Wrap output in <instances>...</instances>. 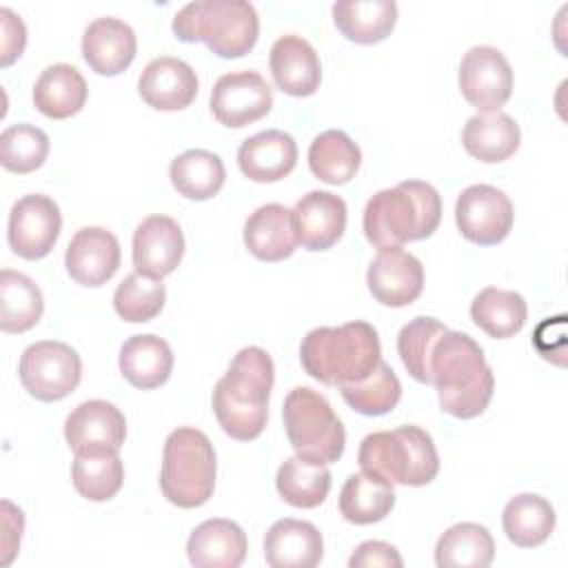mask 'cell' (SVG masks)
<instances>
[{"label":"cell","instance_id":"obj_28","mask_svg":"<svg viewBox=\"0 0 568 568\" xmlns=\"http://www.w3.org/2000/svg\"><path fill=\"white\" fill-rule=\"evenodd\" d=\"M87 80L82 73L64 62L47 67L33 84V104L36 109L51 118L64 120L75 115L87 102Z\"/></svg>","mask_w":568,"mask_h":568},{"label":"cell","instance_id":"obj_23","mask_svg":"<svg viewBox=\"0 0 568 568\" xmlns=\"http://www.w3.org/2000/svg\"><path fill=\"white\" fill-rule=\"evenodd\" d=\"M246 550L244 530L224 517L202 521L186 539V557L197 568H237Z\"/></svg>","mask_w":568,"mask_h":568},{"label":"cell","instance_id":"obj_29","mask_svg":"<svg viewBox=\"0 0 568 568\" xmlns=\"http://www.w3.org/2000/svg\"><path fill=\"white\" fill-rule=\"evenodd\" d=\"M331 11L339 33L357 44L382 42L397 22L393 0H342Z\"/></svg>","mask_w":568,"mask_h":568},{"label":"cell","instance_id":"obj_22","mask_svg":"<svg viewBox=\"0 0 568 568\" xmlns=\"http://www.w3.org/2000/svg\"><path fill=\"white\" fill-rule=\"evenodd\" d=\"M237 164L253 182H277L295 169L297 144L286 131L266 129L240 144Z\"/></svg>","mask_w":568,"mask_h":568},{"label":"cell","instance_id":"obj_21","mask_svg":"<svg viewBox=\"0 0 568 568\" xmlns=\"http://www.w3.org/2000/svg\"><path fill=\"white\" fill-rule=\"evenodd\" d=\"M135 31L120 18H95L82 36V58L100 75L122 73L135 58Z\"/></svg>","mask_w":568,"mask_h":568},{"label":"cell","instance_id":"obj_42","mask_svg":"<svg viewBox=\"0 0 568 568\" xmlns=\"http://www.w3.org/2000/svg\"><path fill=\"white\" fill-rule=\"evenodd\" d=\"M49 155V135L29 124L18 122L0 135V164L11 173H31L44 164Z\"/></svg>","mask_w":568,"mask_h":568},{"label":"cell","instance_id":"obj_26","mask_svg":"<svg viewBox=\"0 0 568 568\" xmlns=\"http://www.w3.org/2000/svg\"><path fill=\"white\" fill-rule=\"evenodd\" d=\"M171 371L173 351L169 342L158 335H133L120 348V373L140 390L162 386L171 377Z\"/></svg>","mask_w":568,"mask_h":568},{"label":"cell","instance_id":"obj_44","mask_svg":"<svg viewBox=\"0 0 568 568\" xmlns=\"http://www.w3.org/2000/svg\"><path fill=\"white\" fill-rule=\"evenodd\" d=\"M348 566L351 568H402L404 559L395 546L379 539H368L355 548V552L348 559Z\"/></svg>","mask_w":568,"mask_h":568},{"label":"cell","instance_id":"obj_10","mask_svg":"<svg viewBox=\"0 0 568 568\" xmlns=\"http://www.w3.org/2000/svg\"><path fill=\"white\" fill-rule=\"evenodd\" d=\"M515 211L508 195L493 184H470L455 202L459 233L479 246L504 242L513 229Z\"/></svg>","mask_w":568,"mask_h":568},{"label":"cell","instance_id":"obj_5","mask_svg":"<svg viewBox=\"0 0 568 568\" xmlns=\"http://www.w3.org/2000/svg\"><path fill=\"white\" fill-rule=\"evenodd\" d=\"M173 33L182 42H204L220 58H242L260 33V18L246 0H195L173 16Z\"/></svg>","mask_w":568,"mask_h":568},{"label":"cell","instance_id":"obj_34","mask_svg":"<svg viewBox=\"0 0 568 568\" xmlns=\"http://www.w3.org/2000/svg\"><path fill=\"white\" fill-rule=\"evenodd\" d=\"M395 506L393 484L368 475H351L339 490V513L346 521L357 526H368L382 521Z\"/></svg>","mask_w":568,"mask_h":568},{"label":"cell","instance_id":"obj_24","mask_svg":"<svg viewBox=\"0 0 568 568\" xmlns=\"http://www.w3.org/2000/svg\"><path fill=\"white\" fill-rule=\"evenodd\" d=\"M322 532L302 519H280L264 537V559L271 568H313L322 561Z\"/></svg>","mask_w":568,"mask_h":568},{"label":"cell","instance_id":"obj_4","mask_svg":"<svg viewBox=\"0 0 568 568\" xmlns=\"http://www.w3.org/2000/svg\"><path fill=\"white\" fill-rule=\"evenodd\" d=\"M442 220L437 189L422 180H404L377 191L364 209V235L377 248L402 246L435 233Z\"/></svg>","mask_w":568,"mask_h":568},{"label":"cell","instance_id":"obj_20","mask_svg":"<svg viewBox=\"0 0 568 568\" xmlns=\"http://www.w3.org/2000/svg\"><path fill=\"white\" fill-rule=\"evenodd\" d=\"M271 75L280 91L293 98L313 95L322 80L320 55L308 40L295 33L280 36L268 55Z\"/></svg>","mask_w":568,"mask_h":568},{"label":"cell","instance_id":"obj_6","mask_svg":"<svg viewBox=\"0 0 568 568\" xmlns=\"http://www.w3.org/2000/svg\"><path fill=\"white\" fill-rule=\"evenodd\" d=\"M357 462L364 473L402 486H426L439 473L433 437L413 424L366 435Z\"/></svg>","mask_w":568,"mask_h":568},{"label":"cell","instance_id":"obj_7","mask_svg":"<svg viewBox=\"0 0 568 568\" xmlns=\"http://www.w3.org/2000/svg\"><path fill=\"white\" fill-rule=\"evenodd\" d=\"M215 450L202 430L180 426L166 437L160 488L173 506L197 508L206 504L215 490Z\"/></svg>","mask_w":568,"mask_h":568},{"label":"cell","instance_id":"obj_25","mask_svg":"<svg viewBox=\"0 0 568 568\" xmlns=\"http://www.w3.org/2000/svg\"><path fill=\"white\" fill-rule=\"evenodd\" d=\"M244 244L248 253L262 262H280L297 248L293 211L271 202L255 209L244 222Z\"/></svg>","mask_w":568,"mask_h":568},{"label":"cell","instance_id":"obj_12","mask_svg":"<svg viewBox=\"0 0 568 568\" xmlns=\"http://www.w3.org/2000/svg\"><path fill=\"white\" fill-rule=\"evenodd\" d=\"M62 229L58 204L42 193L20 197L9 213L7 240L16 255L24 260H40L51 253Z\"/></svg>","mask_w":568,"mask_h":568},{"label":"cell","instance_id":"obj_18","mask_svg":"<svg viewBox=\"0 0 568 568\" xmlns=\"http://www.w3.org/2000/svg\"><path fill=\"white\" fill-rule=\"evenodd\" d=\"M291 211L297 242L308 251L331 248L346 231V202L331 191H308Z\"/></svg>","mask_w":568,"mask_h":568},{"label":"cell","instance_id":"obj_27","mask_svg":"<svg viewBox=\"0 0 568 568\" xmlns=\"http://www.w3.org/2000/svg\"><path fill=\"white\" fill-rule=\"evenodd\" d=\"M519 124L504 111L477 113L462 131V144L479 162L495 164L508 160L519 149Z\"/></svg>","mask_w":568,"mask_h":568},{"label":"cell","instance_id":"obj_31","mask_svg":"<svg viewBox=\"0 0 568 568\" xmlns=\"http://www.w3.org/2000/svg\"><path fill=\"white\" fill-rule=\"evenodd\" d=\"M169 178L180 195L202 202L220 193L226 180V169L217 153L204 149H189L173 158L169 166Z\"/></svg>","mask_w":568,"mask_h":568},{"label":"cell","instance_id":"obj_2","mask_svg":"<svg viewBox=\"0 0 568 568\" xmlns=\"http://www.w3.org/2000/svg\"><path fill=\"white\" fill-rule=\"evenodd\" d=\"M428 368L444 413L457 419H473L488 408L495 375L481 346L468 333L448 328L435 342Z\"/></svg>","mask_w":568,"mask_h":568},{"label":"cell","instance_id":"obj_33","mask_svg":"<svg viewBox=\"0 0 568 568\" xmlns=\"http://www.w3.org/2000/svg\"><path fill=\"white\" fill-rule=\"evenodd\" d=\"M473 322L495 339H508L517 335L528 317L526 300L506 288L486 286L470 302Z\"/></svg>","mask_w":568,"mask_h":568},{"label":"cell","instance_id":"obj_40","mask_svg":"<svg viewBox=\"0 0 568 568\" xmlns=\"http://www.w3.org/2000/svg\"><path fill=\"white\" fill-rule=\"evenodd\" d=\"M448 328L428 315L413 317L408 324L402 326L397 335V353L413 379L419 384H430V353L435 342L446 333Z\"/></svg>","mask_w":568,"mask_h":568},{"label":"cell","instance_id":"obj_19","mask_svg":"<svg viewBox=\"0 0 568 568\" xmlns=\"http://www.w3.org/2000/svg\"><path fill=\"white\" fill-rule=\"evenodd\" d=\"M138 91L151 109L180 111L195 100L197 75L189 62L173 55H160L142 69Z\"/></svg>","mask_w":568,"mask_h":568},{"label":"cell","instance_id":"obj_32","mask_svg":"<svg viewBox=\"0 0 568 568\" xmlns=\"http://www.w3.org/2000/svg\"><path fill=\"white\" fill-rule=\"evenodd\" d=\"M495 541L486 526L462 521L442 532L435 546L439 568H486L493 564Z\"/></svg>","mask_w":568,"mask_h":568},{"label":"cell","instance_id":"obj_43","mask_svg":"<svg viewBox=\"0 0 568 568\" xmlns=\"http://www.w3.org/2000/svg\"><path fill=\"white\" fill-rule=\"evenodd\" d=\"M0 64L9 67L13 60H18L27 44V27L18 13H13L9 7L0 9Z\"/></svg>","mask_w":568,"mask_h":568},{"label":"cell","instance_id":"obj_38","mask_svg":"<svg viewBox=\"0 0 568 568\" xmlns=\"http://www.w3.org/2000/svg\"><path fill=\"white\" fill-rule=\"evenodd\" d=\"M280 497L295 508H317L331 490V470L302 457H288L275 475Z\"/></svg>","mask_w":568,"mask_h":568},{"label":"cell","instance_id":"obj_13","mask_svg":"<svg viewBox=\"0 0 568 568\" xmlns=\"http://www.w3.org/2000/svg\"><path fill=\"white\" fill-rule=\"evenodd\" d=\"M209 104L220 124L242 129L271 111L273 91L257 71H231L215 80Z\"/></svg>","mask_w":568,"mask_h":568},{"label":"cell","instance_id":"obj_16","mask_svg":"<svg viewBox=\"0 0 568 568\" xmlns=\"http://www.w3.org/2000/svg\"><path fill=\"white\" fill-rule=\"evenodd\" d=\"M184 255V233L169 215H149L133 233V266L138 273L162 280L171 275Z\"/></svg>","mask_w":568,"mask_h":568},{"label":"cell","instance_id":"obj_37","mask_svg":"<svg viewBox=\"0 0 568 568\" xmlns=\"http://www.w3.org/2000/svg\"><path fill=\"white\" fill-rule=\"evenodd\" d=\"M71 481L78 495L89 501H106L115 497L124 484V466L118 450L75 455L71 464Z\"/></svg>","mask_w":568,"mask_h":568},{"label":"cell","instance_id":"obj_11","mask_svg":"<svg viewBox=\"0 0 568 568\" xmlns=\"http://www.w3.org/2000/svg\"><path fill=\"white\" fill-rule=\"evenodd\" d=\"M457 82L468 104L479 113H493L499 111L513 93V69L499 49L477 44L464 53Z\"/></svg>","mask_w":568,"mask_h":568},{"label":"cell","instance_id":"obj_1","mask_svg":"<svg viewBox=\"0 0 568 568\" xmlns=\"http://www.w3.org/2000/svg\"><path fill=\"white\" fill-rule=\"evenodd\" d=\"M275 382L271 355L260 346H244L235 353L224 377L213 388V413L222 430L251 442L262 435L268 419V397Z\"/></svg>","mask_w":568,"mask_h":568},{"label":"cell","instance_id":"obj_17","mask_svg":"<svg viewBox=\"0 0 568 568\" xmlns=\"http://www.w3.org/2000/svg\"><path fill=\"white\" fill-rule=\"evenodd\" d=\"M64 266L73 282L102 286L120 266V242L102 226H84L75 231L64 251Z\"/></svg>","mask_w":568,"mask_h":568},{"label":"cell","instance_id":"obj_9","mask_svg":"<svg viewBox=\"0 0 568 568\" xmlns=\"http://www.w3.org/2000/svg\"><path fill=\"white\" fill-rule=\"evenodd\" d=\"M18 375L31 397L40 402H60L78 388L82 359L69 344L42 339L22 351Z\"/></svg>","mask_w":568,"mask_h":568},{"label":"cell","instance_id":"obj_36","mask_svg":"<svg viewBox=\"0 0 568 568\" xmlns=\"http://www.w3.org/2000/svg\"><path fill=\"white\" fill-rule=\"evenodd\" d=\"M44 311L40 288L24 273L0 271V328L4 333H24L33 328Z\"/></svg>","mask_w":568,"mask_h":568},{"label":"cell","instance_id":"obj_3","mask_svg":"<svg viewBox=\"0 0 568 568\" xmlns=\"http://www.w3.org/2000/svg\"><path fill=\"white\" fill-rule=\"evenodd\" d=\"M302 368L326 386L366 379L382 362L377 331L362 320L342 326H317L300 344Z\"/></svg>","mask_w":568,"mask_h":568},{"label":"cell","instance_id":"obj_8","mask_svg":"<svg viewBox=\"0 0 568 568\" xmlns=\"http://www.w3.org/2000/svg\"><path fill=\"white\" fill-rule=\"evenodd\" d=\"M288 444L295 455L313 464H333L344 455L346 430L324 395L313 388H293L282 408Z\"/></svg>","mask_w":568,"mask_h":568},{"label":"cell","instance_id":"obj_14","mask_svg":"<svg viewBox=\"0 0 568 568\" xmlns=\"http://www.w3.org/2000/svg\"><path fill=\"white\" fill-rule=\"evenodd\" d=\"M126 437L122 410L104 399L78 404L64 419V439L73 455L120 450Z\"/></svg>","mask_w":568,"mask_h":568},{"label":"cell","instance_id":"obj_41","mask_svg":"<svg viewBox=\"0 0 568 568\" xmlns=\"http://www.w3.org/2000/svg\"><path fill=\"white\" fill-rule=\"evenodd\" d=\"M164 302H166V288L162 280L146 277L138 271L126 275L113 293L115 313L131 324L153 320L164 308Z\"/></svg>","mask_w":568,"mask_h":568},{"label":"cell","instance_id":"obj_30","mask_svg":"<svg viewBox=\"0 0 568 568\" xmlns=\"http://www.w3.org/2000/svg\"><path fill=\"white\" fill-rule=\"evenodd\" d=\"M555 508L548 499L532 493L515 495L501 513L506 537L519 548H535L548 541L555 530Z\"/></svg>","mask_w":568,"mask_h":568},{"label":"cell","instance_id":"obj_39","mask_svg":"<svg viewBox=\"0 0 568 568\" xmlns=\"http://www.w3.org/2000/svg\"><path fill=\"white\" fill-rule=\"evenodd\" d=\"M339 393L353 410L368 417H377L390 413L397 406L402 397V384L395 371L382 359L366 379L344 384L339 386Z\"/></svg>","mask_w":568,"mask_h":568},{"label":"cell","instance_id":"obj_15","mask_svg":"<svg viewBox=\"0 0 568 568\" xmlns=\"http://www.w3.org/2000/svg\"><path fill=\"white\" fill-rule=\"evenodd\" d=\"M366 284L375 302L382 306L402 308L422 295L424 266L402 246L379 248L375 260L368 264Z\"/></svg>","mask_w":568,"mask_h":568},{"label":"cell","instance_id":"obj_35","mask_svg":"<svg viewBox=\"0 0 568 568\" xmlns=\"http://www.w3.org/2000/svg\"><path fill=\"white\" fill-rule=\"evenodd\" d=\"M362 164L359 146L339 129H328L315 135L308 146V169L326 184H346L355 178Z\"/></svg>","mask_w":568,"mask_h":568},{"label":"cell","instance_id":"obj_45","mask_svg":"<svg viewBox=\"0 0 568 568\" xmlns=\"http://www.w3.org/2000/svg\"><path fill=\"white\" fill-rule=\"evenodd\" d=\"M2 550H0V564L9 566L13 557L18 555L22 530H24V515L18 506H13L9 499H2Z\"/></svg>","mask_w":568,"mask_h":568}]
</instances>
